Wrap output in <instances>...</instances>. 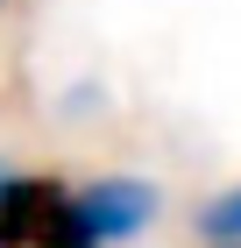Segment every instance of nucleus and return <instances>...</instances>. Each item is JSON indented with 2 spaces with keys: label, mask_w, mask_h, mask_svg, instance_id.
<instances>
[{
  "label": "nucleus",
  "mask_w": 241,
  "mask_h": 248,
  "mask_svg": "<svg viewBox=\"0 0 241 248\" xmlns=\"http://www.w3.org/2000/svg\"><path fill=\"white\" fill-rule=\"evenodd\" d=\"M71 206H78V220L99 234V248H128V241H142L149 234V220H156V185L149 177H93L85 191H71Z\"/></svg>",
  "instance_id": "1"
},
{
  "label": "nucleus",
  "mask_w": 241,
  "mask_h": 248,
  "mask_svg": "<svg viewBox=\"0 0 241 248\" xmlns=\"http://www.w3.org/2000/svg\"><path fill=\"white\" fill-rule=\"evenodd\" d=\"M71 191L57 177H7L0 185V248H36Z\"/></svg>",
  "instance_id": "2"
},
{
  "label": "nucleus",
  "mask_w": 241,
  "mask_h": 248,
  "mask_svg": "<svg viewBox=\"0 0 241 248\" xmlns=\"http://www.w3.org/2000/svg\"><path fill=\"white\" fill-rule=\"evenodd\" d=\"M199 241L206 248H241V185L199 206Z\"/></svg>",
  "instance_id": "3"
},
{
  "label": "nucleus",
  "mask_w": 241,
  "mask_h": 248,
  "mask_svg": "<svg viewBox=\"0 0 241 248\" xmlns=\"http://www.w3.org/2000/svg\"><path fill=\"white\" fill-rule=\"evenodd\" d=\"M36 248H99V234L85 227V220H78V206H71V199H64V213H57V220H50V234H43Z\"/></svg>",
  "instance_id": "4"
}]
</instances>
